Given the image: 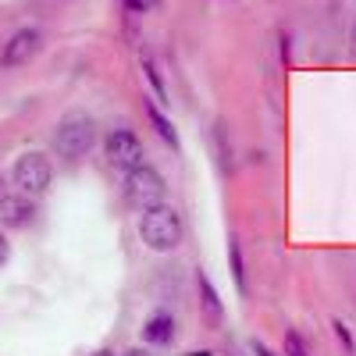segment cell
<instances>
[{
    "label": "cell",
    "mask_w": 356,
    "mask_h": 356,
    "mask_svg": "<svg viewBox=\"0 0 356 356\" xmlns=\"http://www.w3.org/2000/svg\"><path fill=\"white\" fill-rule=\"evenodd\" d=\"M139 239H143L146 250H154V253H171L186 239V221H182V214H178L171 203H157V207H150V211H143Z\"/></svg>",
    "instance_id": "obj_1"
},
{
    "label": "cell",
    "mask_w": 356,
    "mask_h": 356,
    "mask_svg": "<svg viewBox=\"0 0 356 356\" xmlns=\"http://www.w3.org/2000/svg\"><path fill=\"white\" fill-rule=\"evenodd\" d=\"M97 146V122L86 111H68L54 129V150L65 161H82Z\"/></svg>",
    "instance_id": "obj_2"
},
{
    "label": "cell",
    "mask_w": 356,
    "mask_h": 356,
    "mask_svg": "<svg viewBox=\"0 0 356 356\" xmlns=\"http://www.w3.org/2000/svg\"><path fill=\"white\" fill-rule=\"evenodd\" d=\"M164 175L157 171V168H150V164H139V168H132V171H125V186H122V193H125V203L132 207V211H150V207H157V203H164Z\"/></svg>",
    "instance_id": "obj_3"
},
{
    "label": "cell",
    "mask_w": 356,
    "mask_h": 356,
    "mask_svg": "<svg viewBox=\"0 0 356 356\" xmlns=\"http://www.w3.org/2000/svg\"><path fill=\"white\" fill-rule=\"evenodd\" d=\"M11 178H15V186H18L22 196H43L50 189V182H54V164H50L47 154L29 150V154H22L15 161Z\"/></svg>",
    "instance_id": "obj_4"
},
{
    "label": "cell",
    "mask_w": 356,
    "mask_h": 356,
    "mask_svg": "<svg viewBox=\"0 0 356 356\" xmlns=\"http://www.w3.org/2000/svg\"><path fill=\"white\" fill-rule=\"evenodd\" d=\"M104 157H107V164L118 168V171H132V168L143 164L146 150H143V139H139L132 129H111V132L104 136Z\"/></svg>",
    "instance_id": "obj_5"
},
{
    "label": "cell",
    "mask_w": 356,
    "mask_h": 356,
    "mask_svg": "<svg viewBox=\"0 0 356 356\" xmlns=\"http://www.w3.org/2000/svg\"><path fill=\"white\" fill-rule=\"evenodd\" d=\"M40 43H43V33H40L36 25H25V29H18V33L4 43V54H0V65H4V68H22V65H29V61L36 57Z\"/></svg>",
    "instance_id": "obj_6"
},
{
    "label": "cell",
    "mask_w": 356,
    "mask_h": 356,
    "mask_svg": "<svg viewBox=\"0 0 356 356\" xmlns=\"http://www.w3.org/2000/svg\"><path fill=\"white\" fill-rule=\"evenodd\" d=\"M36 221V203L33 196H22V193H8L0 196V228L8 232H22Z\"/></svg>",
    "instance_id": "obj_7"
},
{
    "label": "cell",
    "mask_w": 356,
    "mask_h": 356,
    "mask_svg": "<svg viewBox=\"0 0 356 356\" xmlns=\"http://www.w3.org/2000/svg\"><path fill=\"white\" fill-rule=\"evenodd\" d=\"M196 289H200V307H203V317L211 328H221L225 324V303L214 289V282L207 278V271H196Z\"/></svg>",
    "instance_id": "obj_8"
},
{
    "label": "cell",
    "mask_w": 356,
    "mask_h": 356,
    "mask_svg": "<svg viewBox=\"0 0 356 356\" xmlns=\"http://www.w3.org/2000/svg\"><path fill=\"white\" fill-rule=\"evenodd\" d=\"M175 335H178V324H175V317L168 310L150 314V317H146V324H143V342L146 346H171Z\"/></svg>",
    "instance_id": "obj_9"
},
{
    "label": "cell",
    "mask_w": 356,
    "mask_h": 356,
    "mask_svg": "<svg viewBox=\"0 0 356 356\" xmlns=\"http://www.w3.org/2000/svg\"><path fill=\"white\" fill-rule=\"evenodd\" d=\"M228 267H232V282L239 292H246V260H243V246L235 235H228Z\"/></svg>",
    "instance_id": "obj_10"
},
{
    "label": "cell",
    "mask_w": 356,
    "mask_h": 356,
    "mask_svg": "<svg viewBox=\"0 0 356 356\" xmlns=\"http://www.w3.org/2000/svg\"><path fill=\"white\" fill-rule=\"evenodd\" d=\"M146 114H150V122H154L157 136L171 146V150H182V143H178V132H175V125L168 122V118L161 114V107H157V104H146Z\"/></svg>",
    "instance_id": "obj_11"
},
{
    "label": "cell",
    "mask_w": 356,
    "mask_h": 356,
    "mask_svg": "<svg viewBox=\"0 0 356 356\" xmlns=\"http://www.w3.org/2000/svg\"><path fill=\"white\" fill-rule=\"evenodd\" d=\"M143 75L150 79L157 104H171V100H168V89H164V79H161V72H157V65H154V57H143Z\"/></svg>",
    "instance_id": "obj_12"
},
{
    "label": "cell",
    "mask_w": 356,
    "mask_h": 356,
    "mask_svg": "<svg viewBox=\"0 0 356 356\" xmlns=\"http://www.w3.org/2000/svg\"><path fill=\"white\" fill-rule=\"evenodd\" d=\"M282 356H310V346H307V339H303L300 332H296V328H289V332H285Z\"/></svg>",
    "instance_id": "obj_13"
},
{
    "label": "cell",
    "mask_w": 356,
    "mask_h": 356,
    "mask_svg": "<svg viewBox=\"0 0 356 356\" xmlns=\"http://www.w3.org/2000/svg\"><path fill=\"white\" fill-rule=\"evenodd\" d=\"M332 332H335V339L342 342L346 356H356V339H353V332H349V324H346L342 317H335V321H332Z\"/></svg>",
    "instance_id": "obj_14"
},
{
    "label": "cell",
    "mask_w": 356,
    "mask_h": 356,
    "mask_svg": "<svg viewBox=\"0 0 356 356\" xmlns=\"http://www.w3.org/2000/svg\"><path fill=\"white\" fill-rule=\"evenodd\" d=\"M8 257H11V243H8V235H4V228H0V267L8 264Z\"/></svg>",
    "instance_id": "obj_15"
},
{
    "label": "cell",
    "mask_w": 356,
    "mask_h": 356,
    "mask_svg": "<svg viewBox=\"0 0 356 356\" xmlns=\"http://www.w3.org/2000/svg\"><path fill=\"white\" fill-rule=\"evenodd\" d=\"M122 4H125L129 11H146V4H150V0H122Z\"/></svg>",
    "instance_id": "obj_16"
},
{
    "label": "cell",
    "mask_w": 356,
    "mask_h": 356,
    "mask_svg": "<svg viewBox=\"0 0 356 356\" xmlns=\"http://www.w3.org/2000/svg\"><path fill=\"white\" fill-rule=\"evenodd\" d=\"M118 356H154L150 349H143V346H132V349H125V353H118Z\"/></svg>",
    "instance_id": "obj_17"
},
{
    "label": "cell",
    "mask_w": 356,
    "mask_h": 356,
    "mask_svg": "<svg viewBox=\"0 0 356 356\" xmlns=\"http://www.w3.org/2000/svg\"><path fill=\"white\" fill-rule=\"evenodd\" d=\"M253 356H278V353H271L264 342H253Z\"/></svg>",
    "instance_id": "obj_18"
},
{
    "label": "cell",
    "mask_w": 356,
    "mask_h": 356,
    "mask_svg": "<svg viewBox=\"0 0 356 356\" xmlns=\"http://www.w3.org/2000/svg\"><path fill=\"white\" fill-rule=\"evenodd\" d=\"M93 356H118V353H114V349H97Z\"/></svg>",
    "instance_id": "obj_19"
},
{
    "label": "cell",
    "mask_w": 356,
    "mask_h": 356,
    "mask_svg": "<svg viewBox=\"0 0 356 356\" xmlns=\"http://www.w3.org/2000/svg\"><path fill=\"white\" fill-rule=\"evenodd\" d=\"M186 356H214V353H207V349H200V353H186Z\"/></svg>",
    "instance_id": "obj_20"
},
{
    "label": "cell",
    "mask_w": 356,
    "mask_h": 356,
    "mask_svg": "<svg viewBox=\"0 0 356 356\" xmlns=\"http://www.w3.org/2000/svg\"><path fill=\"white\" fill-rule=\"evenodd\" d=\"M353 47H356V25H353Z\"/></svg>",
    "instance_id": "obj_21"
}]
</instances>
